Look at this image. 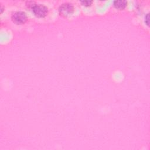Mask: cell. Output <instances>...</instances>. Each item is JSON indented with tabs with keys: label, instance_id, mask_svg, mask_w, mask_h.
Instances as JSON below:
<instances>
[{
	"label": "cell",
	"instance_id": "1",
	"mask_svg": "<svg viewBox=\"0 0 150 150\" xmlns=\"http://www.w3.org/2000/svg\"><path fill=\"white\" fill-rule=\"evenodd\" d=\"M32 11L38 17L42 18L45 16L47 13V8L42 4H35L32 5Z\"/></svg>",
	"mask_w": 150,
	"mask_h": 150
},
{
	"label": "cell",
	"instance_id": "2",
	"mask_svg": "<svg viewBox=\"0 0 150 150\" xmlns=\"http://www.w3.org/2000/svg\"><path fill=\"white\" fill-rule=\"evenodd\" d=\"M12 19L15 23L20 25L26 22L27 19V16L26 13L23 11H17L12 14Z\"/></svg>",
	"mask_w": 150,
	"mask_h": 150
},
{
	"label": "cell",
	"instance_id": "3",
	"mask_svg": "<svg viewBox=\"0 0 150 150\" xmlns=\"http://www.w3.org/2000/svg\"><path fill=\"white\" fill-rule=\"evenodd\" d=\"M59 12L62 15L64 16H67L68 15H70L73 13L74 10V7L73 5L70 3H64L62 4L59 7Z\"/></svg>",
	"mask_w": 150,
	"mask_h": 150
},
{
	"label": "cell",
	"instance_id": "4",
	"mask_svg": "<svg viewBox=\"0 0 150 150\" xmlns=\"http://www.w3.org/2000/svg\"><path fill=\"white\" fill-rule=\"evenodd\" d=\"M127 1H123V0H120V1H114V6L120 9H124L126 5H127Z\"/></svg>",
	"mask_w": 150,
	"mask_h": 150
},
{
	"label": "cell",
	"instance_id": "5",
	"mask_svg": "<svg viewBox=\"0 0 150 150\" xmlns=\"http://www.w3.org/2000/svg\"><path fill=\"white\" fill-rule=\"evenodd\" d=\"M81 3L85 6H88V5H90V4L92 3V1H81Z\"/></svg>",
	"mask_w": 150,
	"mask_h": 150
},
{
	"label": "cell",
	"instance_id": "6",
	"mask_svg": "<svg viewBox=\"0 0 150 150\" xmlns=\"http://www.w3.org/2000/svg\"><path fill=\"white\" fill-rule=\"evenodd\" d=\"M145 23H146V25H149V13H148L146 15V16H145Z\"/></svg>",
	"mask_w": 150,
	"mask_h": 150
}]
</instances>
